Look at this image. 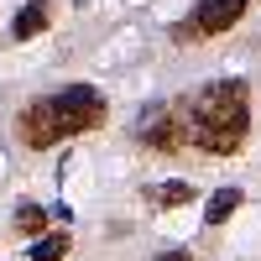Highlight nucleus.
I'll return each instance as SVG.
<instances>
[{
	"label": "nucleus",
	"mask_w": 261,
	"mask_h": 261,
	"mask_svg": "<svg viewBox=\"0 0 261 261\" xmlns=\"http://www.w3.org/2000/svg\"><path fill=\"white\" fill-rule=\"evenodd\" d=\"M188 120V146L204 157H230L251 136V84L246 79H220L204 84L193 99H183Z\"/></svg>",
	"instance_id": "f257e3e1"
},
{
	"label": "nucleus",
	"mask_w": 261,
	"mask_h": 261,
	"mask_svg": "<svg viewBox=\"0 0 261 261\" xmlns=\"http://www.w3.org/2000/svg\"><path fill=\"white\" fill-rule=\"evenodd\" d=\"M157 261H193V256H188V251H162Z\"/></svg>",
	"instance_id": "9d476101"
},
{
	"label": "nucleus",
	"mask_w": 261,
	"mask_h": 261,
	"mask_svg": "<svg viewBox=\"0 0 261 261\" xmlns=\"http://www.w3.org/2000/svg\"><path fill=\"white\" fill-rule=\"evenodd\" d=\"M241 204H246L241 188H220V193H209V204H204V225H225Z\"/></svg>",
	"instance_id": "423d86ee"
},
{
	"label": "nucleus",
	"mask_w": 261,
	"mask_h": 261,
	"mask_svg": "<svg viewBox=\"0 0 261 261\" xmlns=\"http://www.w3.org/2000/svg\"><path fill=\"white\" fill-rule=\"evenodd\" d=\"M47 21H53L47 0H27V6L11 16V37H16V42H32V37H42V32H47Z\"/></svg>",
	"instance_id": "39448f33"
},
{
	"label": "nucleus",
	"mask_w": 261,
	"mask_h": 261,
	"mask_svg": "<svg viewBox=\"0 0 261 261\" xmlns=\"http://www.w3.org/2000/svg\"><path fill=\"white\" fill-rule=\"evenodd\" d=\"M42 230H47V209L21 204V209H16V235H42Z\"/></svg>",
	"instance_id": "1a4fd4ad"
},
{
	"label": "nucleus",
	"mask_w": 261,
	"mask_h": 261,
	"mask_svg": "<svg viewBox=\"0 0 261 261\" xmlns=\"http://www.w3.org/2000/svg\"><path fill=\"white\" fill-rule=\"evenodd\" d=\"M99 120H105V94L94 84H68V89H58L47 99H32L27 110H21L16 130H21V141L32 151H47V146L68 141V136L94 130Z\"/></svg>",
	"instance_id": "f03ea898"
},
{
	"label": "nucleus",
	"mask_w": 261,
	"mask_h": 261,
	"mask_svg": "<svg viewBox=\"0 0 261 261\" xmlns=\"http://www.w3.org/2000/svg\"><path fill=\"white\" fill-rule=\"evenodd\" d=\"M68 251H73V235H63V230H58V235H42V241L32 246V261H63Z\"/></svg>",
	"instance_id": "0eeeda50"
},
{
	"label": "nucleus",
	"mask_w": 261,
	"mask_h": 261,
	"mask_svg": "<svg viewBox=\"0 0 261 261\" xmlns=\"http://www.w3.org/2000/svg\"><path fill=\"white\" fill-rule=\"evenodd\" d=\"M136 136L146 141V151H162V157H172V151L188 146V120H183V105H157V110H146L136 120Z\"/></svg>",
	"instance_id": "7ed1b4c3"
},
{
	"label": "nucleus",
	"mask_w": 261,
	"mask_h": 261,
	"mask_svg": "<svg viewBox=\"0 0 261 261\" xmlns=\"http://www.w3.org/2000/svg\"><path fill=\"white\" fill-rule=\"evenodd\" d=\"M246 6H251V0H199V6H193V16H188L172 37H178V42H204V37H220V32H230V27H241Z\"/></svg>",
	"instance_id": "20e7f679"
},
{
	"label": "nucleus",
	"mask_w": 261,
	"mask_h": 261,
	"mask_svg": "<svg viewBox=\"0 0 261 261\" xmlns=\"http://www.w3.org/2000/svg\"><path fill=\"white\" fill-rule=\"evenodd\" d=\"M151 204H157V209L193 204V183H162V188H151Z\"/></svg>",
	"instance_id": "6e6552de"
}]
</instances>
